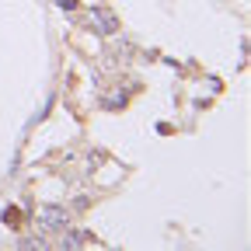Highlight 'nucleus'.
<instances>
[{"label":"nucleus","instance_id":"423d86ee","mask_svg":"<svg viewBox=\"0 0 251 251\" xmlns=\"http://www.w3.org/2000/svg\"><path fill=\"white\" fill-rule=\"evenodd\" d=\"M21 248H46V237H25Z\"/></svg>","mask_w":251,"mask_h":251},{"label":"nucleus","instance_id":"20e7f679","mask_svg":"<svg viewBox=\"0 0 251 251\" xmlns=\"http://www.w3.org/2000/svg\"><path fill=\"white\" fill-rule=\"evenodd\" d=\"M101 105H105V108H122V105H126V94H122V91H112V94H105Z\"/></svg>","mask_w":251,"mask_h":251},{"label":"nucleus","instance_id":"7ed1b4c3","mask_svg":"<svg viewBox=\"0 0 251 251\" xmlns=\"http://www.w3.org/2000/svg\"><path fill=\"white\" fill-rule=\"evenodd\" d=\"M94 237L91 234H84V230H70L67 227V234H63V248H80V244H91Z\"/></svg>","mask_w":251,"mask_h":251},{"label":"nucleus","instance_id":"f03ea898","mask_svg":"<svg viewBox=\"0 0 251 251\" xmlns=\"http://www.w3.org/2000/svg\"><path fill=\"white\" fill-rule=\"evenodd\" d=\"M39 224L46 230H67L70 227V213L63 209V206H42L39 209Z\"/></svg>","mask_w":251,"mask_h":251},{"label":"nucleus","instance_id":"0eeeda50","mask_svg":"<svg viewBox=\"0 0 251 251\" xmlns=\"http://www.w3.org/2000/svg\"><path fill=\"white\" fill-rule=\"evenodd\" d=\"M56 4H59V7H67V11H74V7H77V0H56Z\"/></svg>","mask_w":251,"mask_h":251},{"label":"nucleus","instance_id":"39448f33","mask_svg":"<svg viewBox=\"0 0 251 251\" xmlns=\"http://www.w3.org/2000/svg\"><path fill=\"white\" fill-rule=\"evenodd\" d=\"M18 220H21L18 209H7V213H4V224H7V227H18Z\"/></svg>","mask_w":251,"mask_h":251},{"label":"nucleus","instance_id":"f257e3e1","mask_svg":"<svg viewBox=\"0 0 251 251\" xmlns=\"http://www.w3.org/2000/svg\"><path fill=\"white\" fill-rule=\"evenodd\" d=\"M87 25H91V31H98V35H115L119 31V18L108 7H94L87 14Z\"/></svg>","mask_w":251,"mask_h":251}]
</instances>
